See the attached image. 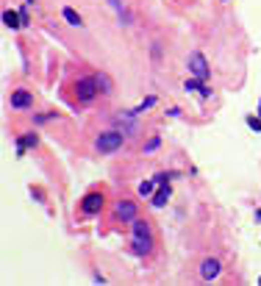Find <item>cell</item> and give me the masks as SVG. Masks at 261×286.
<instances>
[{
	"instance_id": "19",
	"label": "cell",
	"mask_w": 261,
	"mask_h": 286,
	"mask_svg": "<svg viewBox=\"0 0 261 286\" xmlns=\"http://www.w3.org/2000/svg\"><path fill=\"white\" fill-rule=\"evenodd\" d=\"M59 114H53V111H45V114H36L34 117V122H50V119H56Z\"/></svg>"
},
{
	"instance_id": "20",
	"label": "cell",
	"mask_w": 261,
	"mask_h": 286,
	"mask_svg": "<svg viewBox=\"0 0 261 286\" xmlns=\"http://www.w3.org/2000/svg\"><path fill=\"white\" fill-rule=\"evenodd\" d=\"M247 125L253 128V131H261V117H258V114H255V117L250 114V117H247Z\"/></svg>"
},
{
	"instance_id": "12",
	"label": "cell",
	"mask_w": 261,
	"mask_h": 286,
	"mask_svg": "<svg viewBox=\"0 0 261 286\" xmlns=\"http://www.w3.org/2000/svg\"><path fill=\"white\" fill-rule=\"evenodd\" d=\"M36 145H39V136H36V133H23V136L17 139V156H25V150L36 148Z\"/></svg>"
},
{
	"instance_id": "6",
	"label": "cell",
	"mask_w": 261,
	"mask_h": 286,
	"mask_svg": "<svg viewBox=\"0 0 261 286\" xmlns=\"http://www.w3.org/2000/svg\"><path fill=\"white\" fill-rule=\"evenodd\" d=\"M117 217L122 222H134L137 220V203L134 200H119L117 203Z\"/></svg>"
},
{
	"instance_id": "22",
	"label": "cell",
	"mask_w": 261,
	"mask_h": 286,
	"mask_svg": "<svg viewBox=\"0 0 261 286\" xmlns=\"http://www.w3.org/2000/svg\"><path fill=\"white\" fill-rule=\"evenodd\" d=\"M175 175H178V173H159V175H156V184H167V181L175 178Z\"/></svg>"
},
{
	"instance_id": "13",
	"label": "cell",
	"mask_w": 261,
	"mask_h": 286,
	"mask_svg": "<svg viewBox=\"0 0 261 286\" xmlns=\"http://www.w3.org/2000/svg\"><path fill=\"white\" fill-rule=\"evenodd\" d=\"M3 23H6V28H23V17H20L17 12H12V9H9V12H3Z\"/></svg>"
},
{
	"instance_id": "7",
	"label": "cell",
	"mask_w": 261,
	"mask_h": 286,
	"mask_svg": "<svg viewBox=\"0 0 261 286\" xmlns=\"http://www.w3.org/2000/svg\"><path fill=\"white\" fill-rule=\"evenodd\" d=\"M130 250L137 253V256H148L153 250V236H134L130 239Z\"/></svg>"
},
{
	"instance_id": "2",
	"label": "cell",
	"mask_w": 261,
	"mask_h": 286,
	"mask_svg": "<svg viewBox=\"0 0 261 286\" xmlns=\"http://www.w3.org/2000/svg\"><path fill=\"white\" fill-rule=\"evenodd\" d=\"M97 92H100V86H97L95 75H92V78H78V81H75V95H78V100L92 103V100L97 97Z\"/></svg>"
},
{
	"instance_id": "8",
	"label": "cell",
	"mask_w": 261,
	"mask_h": 286,
	"mask_svg": "<svg viewBox=\"0 0 261 286\" xmlns=\"http://www.w3.org/2000/svg\"><path fill=\"white\" fill-rule=\"evenodd\" d=\"M134 117H137L134 111H125L122 117L117 119V131H122L125 136H134V133H137V122H134Z\"/></svg>"
},
{
	"instance_id": "17",
	"label": "cell",
	"mask_w": 261,
	"mask_h": 286,
	"mask_svg": "<svg viewBox=\"0 0 261 286\" xmlns=\"http://www.w3.org/2000/svg\"><path fill=\"white\" fill-rule=\"evenodd\" d=\"M153 192H156V178L153 181H142V184H139V195H142V197H153Z\"/></svg>"
},
{
	"instance_id": "11",
	"label": "cell",
	"mask_w": 261,
	"mask_h": 286,
	"mask_svg": "<svg viewBox=\"0 0 261 286\" xmlns=\"http://www.w3.org/2000/svg\"><path fill=\"white\" fill-rule=\"evenodd\" d=\"M184 89L186 92H200V97H211V89L206 86V81H200V78H195V75L184 84Z\"/></svg>"
},
{
	"instance_id": "21",
	"label": "cell",
	"mask_w": 261,
	"mask_h": 286,
	"mask_svg": "<svg viewBox=\"0 0 261 286\" xmlns=\"http://www.w3.org/2000/svg\"><path fill=\"white\" fill-rule=\"evenodd\" d=\"M159 145H161V136H153L148 145H145V153H153V150L159 148Z\"/></svg>"
},
{
	"instance_id": "1",
	"label": "cell",
	"mask_w": 261,
	"mask_h": 286,
	"mask_svg": "<svg viewBox=\"0 0 261 286\" xmlns=\"http://www.w3.org/2000/svg\"><path fill=\"white\" fill-rule=\"evenodd\" d=\"M125 142V133L122 131H108V133H100V136L95 139V148L97 153H114V150H119Z\"/></svg>"
},
{
	"instance_id": "9",
	"label": "cell",
	"mask_w": 261,
	"mask_h": 286,
	"mask_svg": "<svg viewBox=\"0 0 261 286\" xmlns=\"http://www.w3.org/2000/svg\"><path fill=\"white\" fill-rule=\"evenodd\" d=\"M170 195H172L170 184H159V189L153 192V197H150V206H153V209H161V206H167Z\"/></svg>"
},
{
	"instance_id": "24",
	"label": "cell",
	"mask_w": 261,
	"mask_h": 286,
	"mask_svg": "<svg viewBox=\"0 0 261 286\" xmlns=\"http://www.w3.org/2000/svg\"><path fill=\"white\" fill-rule=\"evenodd\" d=\"M258 117H261V100H258Z\"/></svg>"
},
{
	"instance_id": "23",
	"label": "cell",
	"mask_w": 261,
	"mask_h": 286,
	"mask_svg": "<svg viewBox=\"0 0 261 286\" xmlns=\"http://www.w3.org/2000/svg\"><path fill=\"white\" fill-rule=\"evenodd\" d=\"M20 17H23V28L28 25V9H20Z\"/></svg>"
},
{
	"instance_id": "10",
	"label": "cell",
	"mask_w": 261,
	"mask_h": 286,
	"mask_svg": "<svg viewBox=\"0 0 261 286\" xmlns=\"http://www.w3.org/2000/svg\"><path fill=\"white\" fill-rule=\"evenodd\" d=\"M28 106H34V95L28 89L12 92V108H28Z\"/></svg>"
},
{
	"instance_id": "3",
	"label": "cell",
	"mask_w": 261,
	"mask_h": 286,
	"mask_svg": "<svg viewBox=\"0 0 261 286\" xmlns=\"http://www.w3.org/2000/svg\"><path fill=\"white\" fill-rule=\"evenodd\" d=\"M189 72L195 78H200V81H208V75H211L208 61H206V56H203L200 50H192V53H189Z\"/></svg>"
},
{
	"instance_id": "15",
	"label": "cell",
	"mask_w": 261,
	"mask_h": 286,
	"mask_svg": "<svg viewBox=\"0 0 261 286\" xmlns=\"http://www.w3.org/2000/svg\"><path fill=\"white\" fill-rule=\"evenodd\" d=\"M95 81H97V86H100L103 95H111V92H114V84H111V78H108L106 72H97Z\"/></svg>"
},
{
	"instance_id": "14",
	"label": "cell",
	"mask_w": 261,
	"mask_h": 286,
	"mask_svg": "<svg viewBox=\"0 0 261 286\" xmlns=\"http://www.w3.org/2000/svg\"><path fill=\"white\" fill-rule=\"evenodd\" d=\"M130 233H134V236H153V233H150V225L145 220H134V222H130Z\"/></svg>"
},
{
	"instance_id": "5",
	"label": "cell",
	"mask_w": 261,
	"mask_h": 286,
	"mask_svg": "<svg viewBox=\"0 0 261 286\" xmlns=\"http://www.w3.org/2000/svg\"><path fill=\"white\" fill-rule=\"evenodd\" d=\"M220 272H222V264L217 261V258H206V261L200 264V278L203 280H214Z\"/></svg>"
},
{
	"instance_id": "18",
	"label": "cell",
	"mask_w": 261,
	"mask_h": 286,
	"mask_svg": "<svg viewBox=\"0 0 261 286\" xmlns=\"http://www.w3.org/2000/svg\"><path fill=\"white\" fill-rule=\"evenodd\" d=\"M150 106H156V97H153V95H150V97H148V100H142V103H139V106H137V108H134V114H142V111H145V108H150Z\"/></svg>"
},
{
	"instance_id": "4",
	"label": "cell",
	"mask_w": 261,
	"mask_h": 286,
	"mask_svg": "<svg viewBox=\"0 0 261 286\" xmlns=\"http://www.w3.org/2000/svg\"><path fill=\"white\" fill-rule=\"evenodd\" d=\"M81 211L86 217H95V214H100L103 211V195L100 192H89V195L81 200Z\"/></svg>"
},
{
	"instance_id": "16",
	"label": "cell",
	"mask_w": 261,
	"mask_h": 286,
	"mask_svg": "<svg viewBox=\"0 0 261 286\" xmlns=\"http://www.w3.org/2000/svg\"><path fill=\"white\" fill-rule=\"evenodd\" d=\"M61 14H64V20H67V23H70V25H75V28H78V25H81V14H78L75 9H70V6H67L64 12H61Z\"/></svg>"
}]
</instances>
